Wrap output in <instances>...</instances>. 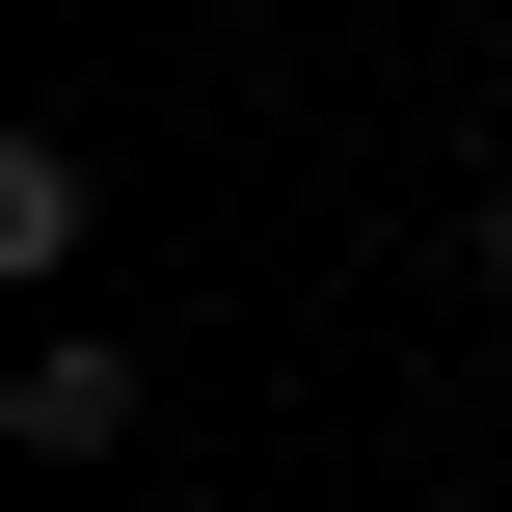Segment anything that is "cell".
<instances>
[{
  "label": "cell",
  "instance_id": "cell-3",
  "mask_svg": "<svg viewBox=\"0 0 512 512\" xmlns=\"http://www.w3.org/2000/svg\"><path fill=\"white\" fill-rule=\"evenodd\" d=\"M486 270H512V162H486Z\"/></svg>",
  "mask_w": 512,
  "mask_h": 512
},
{
  "label": "cell",
  "instance_id": "cell-2",
  "mask_svg": "<svg viewBox=\"0 0 512 512\" xmlns=\"http://www.w3.org/2000/svg\"><path fill=\"white\" fill-rule=\"evenodd\" d=\"M81 216H108V189H81V135H0V270H27V297L81 270Z\"/></svg>",
  "mask_w": 512,
  "mask_h": 512
},
{
  "label": "cell",
  "instance_id": "cell-1",
  "mask_svg": "<svg viewBox=\"0 0 512 512\" xmlns=\"http://www.w3.org/2000/svg\"><path fill=\"white\" fill-rule=\"evenodd\" d=\"M0 432H27V459H108V432H135V351H108V324H27Z\"/></svg>",
  "mask_w": 512,
  "mask_h": 512
}]
</instances>
